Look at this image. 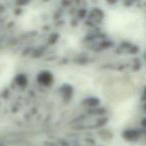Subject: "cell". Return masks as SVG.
<instances>
[{
  "label": "cell",
  "mask_w": 146,
  "mask_h": 146,
  "mask_svg": "<svg viewBox=\"0 0 146 146\" xmlns=\"http://www.w3.org/2000/svg\"><path fill=\"white\" fill-rule=\"evenodd\" d=\"M142 136V133L137 129H129L124 132V138L128 141L135 142L139 140Z\"/></svg>",
  "instance_id": "6da1fadb"
},
{
  "label": "cell",
  "mask_w": 146,
  "mask_h": 146,
  "mask_svg": "<svg viewBox=\"0 0 146 146\" xmlns=\"http://www.w3.org/2000/svg\"><path fill=\"white\" fill-rule=\"evenodd\" d=\"M140 125H141L142 127L144 128V129H146V117L142 118L141 121H140Z\"/></svg>",
  "instance_id": "7a4b0ae2"
},
{
  "label": "cell",
  "mask_w": 146,
  "mask_h": 146,
  "mask_svg": "<svg viewBox=\"0 0 146 146\" xmlns=\"http://www.w3.org/2000/svg\"><path fill=\"white\" fill-rule=\"evenodd\" d=\"M142 101H144V103H146V86L144 87L143 93H142Z\"/></svg>",
  "instance_id": "3957f363"
},
{
  "label": "cell",
  "mask_w": 146,
  "mask_h": 146,
  "mask_svg": "<svg viewBox=\"0 0 146 146\" xmlns=\"http://www.w3.org/2000/svg\"><path fill=\"white\" fill-rule=\"evenodd\" d=\"M143 109H144V111L146 112V103H144V104H143Z\"/></svg>",
  "instance_id": "277c9868"
}]
</instances>
